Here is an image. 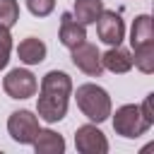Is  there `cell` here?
<instances>
[{
  "label": "cell",
  "instance_id": "cell-1",
  "mask_svg": "<svg viewBox=\"0 0 154 154\" xmlns=\"http://www.w3.org/2000/svg\"><path fill=\"white\" fill-rule=\"evenodd\" d=\"M72 94V79L63 70H51L43 75L38 96H36V116L46 123H58L67 116V103Z\"/></svg>",
  "mask_w": 154,
  "mask_h": 154
},
{
  "label": "cell",
  "instance_id": "cell-2",
  "mask_svg": "<svg viewBox=\"0 0 154 154\" xmlns=\"http://www.w3.org/2000/svg\"><path fill=\"white\" fill-rule=\"evenodd\" d=\"M75 99H77V108L91 120V123H103L108 120L111 111H113V103H111V96L103 87L94 84V82H87V84H79L77 91H75Z\"/></svg>",
  "mask_w": 154,
  "mask_h": 154
},
{
  "label": "cell",
  "instance_id": "cell-3",
  "mask_svg": "<svg viewBox=\"0 0 154 154\" xmlns=\"http://www.w3.org/2000/svg\"><path fill=\"white\" fill-rule=\"evenodd\" d=\"M152 128V123L142 116L137 103H125L120 108H116L113 113V130L116 135L125 137V140H137L142 135H147Z\"/></svg>",
  "mask_w": 154,
  "mask_h": 154
},
{
  "label": "cell",
  "instance_id": "cell-4",
  "mask_svg": "<svg viewBox=\"0 0 154 154\" xmlns=\"http://www.w3.org/2000/svg\"><path fill=\"white\" fill-rule=\"evenodd\" d=\"M38 130H41V123L34 111L19 108V111L10 113V118H7V132L19 144H31L34 137L38 135Z\"/></svg>",
  "mask_w": 154,
  "mask_h": 154
},
{
  "label": "cell",
  "instance_id": "cell-5",
  "mask_svg": "<svg viewBox=\"0 0 154 154\" xmlns=\"http://www.w3.org/2000/svg\"><path fill=\"white\" fill-rule=\"evenodd\" d=\"M2 89L10 99H31L38 91V79L31 70L26 67H14L5 75L2 79Z\"/></svg>",
  "mask_w": 154,
  "mask_h": 154
},
{
  "label": "cell",
  "instance_id": "cell-6",
  "mask_svg": "<svg viewBox=\"0 0 154 154\" xmlns=\"http://www.w3.org/2000/svg\"><path fill=\"white\" fill-rule=\"evenodd\" d=\"M94 24H96V34H99V38L103 43H108V46H120L123 43V38H125V22H123V17L116 10H106L103 7V12L99 14V19Z\"/></svg>",
  "mask_w": 154,
  "mask_h": 154
},
{
  "label": "cell",
  "instance_id": "cell-7",
  "mask_svg": "<svg viewBox=\"0 0 154 154\" xmlns=\"http://www.w3.org/2000/svg\"><path fill=\"white\" fill-rule=\"evenodd\" d=\"M75 147L79 154H106L108 140L94 123H87L75 130Z\"/></svg>",
  "mask_w": 154,
  "mask_h": 154
},
{
  "label": "cell",
  "instance_id": "cell-8",
  "mask_svg": "<svg viewBox=\"0 0 154 154\" xmlns=\"http://www.w3.org/2000/svg\"><path fill=\"white\" fill-rule=\"evenodd\" d=\"M70 53H72V63H75L77 70H82V72L89 75V77H101V72H103L101 53H99V48H96L94 43L82 41V43L75 46Z\"/></svg>",
  "mask_w": 154,
  "mask_h": 154
},
{
  "label": "cell",
  "instance_id": "cell-9",
  "mask_svg": "<svg viewBox=\"0 0 154 154\" xmlns=\"http://www.w3.org/2000/svg\"><path fill=\"white\" fill-rule=\"evenodd\" d=\"M58 38H60V43H63L67 51H72L75 46H79L82 41H87V26L79 24V22L72 17V12H63V14H60Z\"/></svg>",
  "mask_w": 154,
  "mask_h": 154
},
{
  "label": "cell",
  "instance_id": "cell-10",
  "mask_svg": "<svg viewBox=\"0 0 154 154\" xmlns=\"http://www.w3.org/2000/svg\"><path fill=\"white\" fill-rule=\"evenodd\" d=\"M101 65L113 75H125L132 70V53L123 46H111L106 53H101Z\"/></svg>",
  "mask_w": 154,
  "mask_h": 154
},
{
  "label": "cell",
  "instance_id": "cell-11",
  "mask_svg": "<svg viewBox=\"0 0 154 154\" xmlns=\"http://www.w3.org/2000/svg\"><path fill=\"white\" fill-rule=\"evenodd\" d=\"M46 53H48L46 43L41 38H36V36H26L17 46V55H19V60L24 65H38V63H43L46 60Z\"/></svg>",
  "mask_w": 154,
  "mask_h": 154
},
{
  "label": "cell",
  "instance_id": "cell-12",
  "mask_svg": "<svg viewBox=\"0 0 154 154\" xmlns=\"http://www.w3.org/2000/svg\"><path fill=\"white\" fill-rule=\"evenodd\" d=\"M34 149H36V154H63L65 152V137L63 135H58L55 130H38V135L34 137Z\"/></svg>",
  "mask_w": 154,
  "mask_h": 154
},
{
  "label": "cell",
  "instance_id": "cell-13",
  "mask_svg": "<svg viewBox=\"0 0 154 154\" xmlns=\"http://www.w3.org/2000/svg\"><path fill=\"white\" fill-rule=\"evenodd\" d=\"M101 12H103V0H75L72 5V17L84 26L94 24Z\"/></svg>",
  "mask_w": 154,
  "mask_h": 154
},
{
  "label": "cell",
  "instance_id": "cell-14",
  "mask_svg": "<svg viewBox=\"0 0 154 154\" xmlns=\"http://www.w3.org/2000/svg\"><path fill=\"white\" fill-rule=\"evenodd\" d=\"M147 41H154V24H152V17L149 14H137L132 19V26H130V46H140V43H147Z\"/></svg>",
  "mask_w": 154,
  "mask_h": 154
},
{
  "label": "cell",
  "instance_id": "cell-15",
  "mask_svg": "<svg viewBox=\"0 0 154 154\" xmlns=\"http://www.w3.org/2000/svg\"><path fill=\"white\" fill-rule=\"evenodd\" d=\"M132 65L144 75L154 72V41H147L132 48Z\"/></svg>",
  "mask_w": 154,
  "mask_h": 154
},
{
  "label": "cell",
  "instance_id": "cell-16",
  "mask_svg": "<svg viewBox=\"0 0 154 154\" xmlns=\"http://www.w3.org/2000/svg\"><path fill=\"white\" fill-rule=\"evenodd\" d=\"M19 22V2L17 0H0V26L12 29Z\"/></svg>",
  "mask_w": 154,
  "mask_h": 154
},
{
  "label": "cell",
  "instance_id": "cell-17",
  "mask_svg": "<svg viewBox=\"0 0 154 154\" xmlns=\"http://www.w3.org/2000/svg\"><path fill=\"white\" fill-rule=\"evenodd\" d=\"M10 53H12V34H10V29L0 26V70L7 67Z\"/></svg>",
  "mask_w": 154,
  "mask_h": 154
},
{
  "label": "cell",
  "instance_id": "cell-18",
  "mask_svg": "<svg viewBox=\"0 0 154 154\" xmlns=\"http://www.w3.org/2000/svg\"><path fill=\"white\" fill-rule=\"evenodd\" d=\"M24 2L34 17H48L55 10V0H24Z\"/></svg>",
  "mask_w": 154,
  "mask_h": 154
},
{
  "label": "cell",
  "instance_id": "cell-19",
  "mask_svg": "<svg viewBox=\"0 0 154 154\" xmlns=\"http://www.w3.org/2000/svg\"><path fill=\"white\" fill-rule=\"evenodd\" d=\"M152 103H154V94H147V96H144V101L140 103V111H142V116L154 125V108H152Z\"/></svg>",
  "mask_w": 154,
  "mask_h": 154
}]
</instances>
